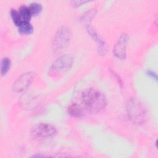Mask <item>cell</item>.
<instances>
[{"mask_svg":"<svg viewBox=\"0 0 158 158\" xmlns=\"http://www.w3.org/2000/svg\"><path fill=\"white\" fill-rule=\"evenodd\" d=\"M81 102L85 109L93 114L101 112L107 104L104 94L95 88L85 89L81 94Z\"/></svg>","mask_w":158,"mask_h":158,"instance_id":"1","label":"cell"},{"mask_svg":"<svg viewBox=\"0 0 158 158\" xmlns=\"http://www.w3.org/2000/svg\"><path fill=\"white\" fill-rule=\"evenodd\" d=\"M128 115L133 122L136 123H142L146 118V110L137 99L132 98L127 104Z\"/></svg>","mask_w":158,"mask_h":158,"instance_id":"2","label":"cell"},{"mask_svg":"<svg viewBox=\"0 0 158 158\" xmlns=\"http://www.w3.org/2000/svg\"><path fill=\"white\" fill-rule=\"evenodd\" d=\"M57 134L56 128L51 124L40 123L36 125L32 129L31 135L37 140L43 141L52 138Z\"/></svg>","mask_w":158,"mask_h":158,"instance_id":"3","label":"cell"},{"mask_svg":"<svg viewBox=\"0 0 158 158\" xmlns=\"http://www.w3.org/2000/svg\"><path fill=\"white\" fill-rule=\"evenodd\" d=\"M72 33L67 27H61L56 32L53 42L52 48L54 51H59L64 49L70 41Z\"/></svg>","mask_w":158,"mask_h":158,"instance_id":"4","label":"cell"},{"mask_svg":"<svg viewBox=\"0 0 158 158\" xmlns=\"http://www.w3.org/2000/svg\"><path fill=\"white\" fill-rule=\"evenodd\" d=\"M73 57L70 54H67L58 58L52 65L50 68V74H59L62 72L68 69L72 65Z\"/></svg>","mask_w":158,"mask_h":158,"instance_id":"5","label":"cell"},{"mask_svg":"<svg viewBox=\"0 0 158 158\" xmlns=\"http://www.w3.org/2000/svg\"><path fill=\"white\" fill-rule=\"evenodd\" d=\"M35 73L32 72H28L22 74L14 81L12 89L15 92H20L26 89L33 80Z\"/></svg>","mask_w":158,"mask_h":158,"instance_id":"6","label":"cell"},{"mask_svg":"<svg viewBox=\"0 0 158 158\" xmlns=\"http://www.w3.org/2000/svg\"><path fill=\"white\" fill-rule=\"evenodd\" d=\"M128 40V36L127 34L123 33L114 46L113 52L114 55L120 59H123L126 56V46Z\"/></svg>","mask_w":158,"mask_h":158,"instance_id":"7","label":"cell"},{"mask_svg":"<svg viewBox=\"0 0 158 158\" xmlns=\"http://www.w3.org/2000/svg\"><path fill=\"white\" fill-rule=\"evenodd\" d=\"M86 30L88 31V33L90 34V35L93 37V38L94 39L95 41L97 42L98 46V52L101 55L105 54L107 51V46L106 43L104 42V40H102V39L94 30V29L92 27L88 26L86 28Z\"/></svg>","mask_w":158,"mask_h":158,"instance_id":"8","label":"cell"},{"mask_svg":"<svg viewBox=\"0 0 158 158\" xmlns=\"http://www.w3.org/2000/svg\"><path fill=\"white\" fill-rule=\"evenodd\" d=\"M33 31V28L29 22H22L19 26V31L23 35H30Z\"/></svg>","mask_w":158,"mask_h":158,"instance_id":"9","label":"cell"},{"mask_svg":"<svg viewBox=\"0 0 158 158\" xmlns=\"http://www.w3.org/2000/svg\"><path fill=\"white\" fill-rule=\"evenodd\" d=\"M19 13L23 22H29L31 18V14L29 9V7L23 5L19 8Z\"/></svg>","mask_w":158,"mask_h":158,"instance_id":"10","label":"cell"},{"mask_svg":"<svg viewBox=\"0 0 158 158\" xmlns=\"http://www.w3.org/2000/svg\"><path fill=\"white\" fill-rule=\"evenodd\" d=\"M68 111L73 117H80L82 115V110L77 104H71L68 108Z\"/></svg>","mask_w":158,"mask_h":158,"instance_id":"11","label":"cell"},{"mask_svg":"<svg viewBox=\"0 0 158 158\" xmlns=\"http://www.w3.org/2000/svg\"><path fill=\"white\" fill-rule=\"evenodd\" d=\"M11 62L10 60L7 57H4L1 60V73L2 75H5L9 70L10 67Z\"/></svg>","mask_w":158,"mask_h":158,"instance_id":"12","label":"cell"},{"mask_svg":"<svg viewBox=\"0 0 158 158\" xmlns=\"http://www.w3.org/2000/svg\"><path fill=\"white\" fill-rule=\"evenodd\" d=\"M10 15H11V17H12V19L14 23L17 26L19 27L21 24V23L23 22L19 11H17L15 9H12L10 11Z\"/></svg>","mask_w":158,"mask_h":158,"instance_id":"13","label":"cell"},{"mask_svg":"<svg viewBox=\"0 0 158 158\" xmlns=\"http://www.w3.org/2000/svg\"><path fill=\"white\" fill-rule=\"evenodd\" d=\"M28 7H29L30 12L31 14V15H36L38 14L42 9V7H41V4L36 2L31 3Z\"/></svg>","mask_w":158,"mask_h":158,"instance_id":"14","label":"cell"},{"mask_svg":"<svg viewBox=\"0 0 158 158\" xmlns=\"http://www.w3.org/2000/svg\"><path fill=\"white\" fill-rule=\"evenodd\" d=\"M72 3H73V6L74 7H78V6H80L82 3H85V1H72Z\"/></svg>","mask_w":158,"mask_h":158,"instance_id":"15","label":"cell"}]
</instances>
